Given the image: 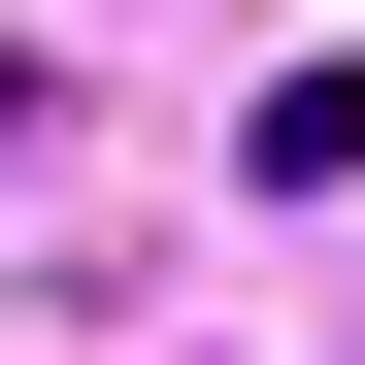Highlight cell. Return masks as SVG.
Masks as SVG:
<instances>
[]
</instances>
